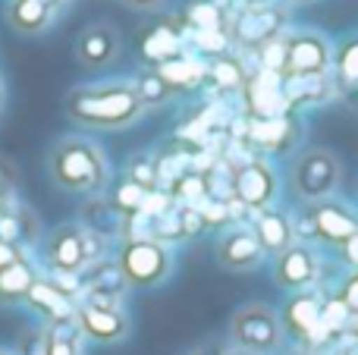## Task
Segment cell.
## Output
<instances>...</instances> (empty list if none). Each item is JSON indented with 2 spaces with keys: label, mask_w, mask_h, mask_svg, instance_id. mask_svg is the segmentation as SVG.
<instances>
[{
  "label": "cell",
  "mask_w": 358,
  "mask_h": 355,
  "mask_svg": "<svg viewBox=\"0 0 358 355\" xmlns=\"http://www.w3.org/2000/svg\"><path fill=\"white\" fill-rule=\"evenodd\" d=\"M289 129H292V119L289 117H277V119H255L248 136H252L255 145L261 148H271V151H280L286 148V138H289Z\"/></svg>",
  "instance_id": "22"
},
{
  "label": "cell",
  "mask_w": 358,
  "mask_h": 355,
  "mask_svg": "<svg viewBox=\"0 0 358 355\" xmlns=\"http://www.w3.org/2000/svg\"><path fill=\"white\" fill-rule=\"evenodd\" d=\"M321 302L324 299L315 289H302V293L289 296L283 314H280L283 333L296 340L302 352H321L324 346H330V337L321 331Z\"/></svg>",
  "instance_id": "7"
},
{
  "label": "cell",
  "mask_w": 358,
  "mask_h": 355,
  "mask_svg": "<svg viewBox=\"0 0 358 355\" xmlns=\"http://www.w3.org/2000/svg\"><path fill=\"white\" fill-rule=\"evenodd\" d=\"M185 22L195 25V31H220L223 29V13L210 0H195L185 10Z\"/></svg>",
  "instance_id": "26"
},
{
  "label": "cell",
  "mask_w": 358,
  "mask_h": 355,
  "mask_svg": "<svg viewBox=\"0 0 358 355\" xmlns=\"http://www.w3.org/2000/svg\"><path fill=\"white\" fill-rule=\"evenodd\" d=\"M25 302L35 305L41 314H48L50 324H69V321H76V312H79L76 302L54 280H35V287L29 289Z\"/></svg>",
  "instance_id": "18"
},
{
  "label": "cell",
  "mask_w": 358,
  "mask_h": 355,
  "mask_svg": "<svg viewBox=\"0 0 358 355\" xmlns=\"http://www.w3.org/2000/svg\"><path fill=\"white\" fill-rule=\"evenodd\" d=\"M214 252H217V264L227 270H236V274L258 270L267 258V252L261 249L255 230L252 226H242V224H233L229 230H223Z\"/></svg>",
  "instance_id": "10"
},
{
  "label": "cell",
  "mask_w": 358,
  "mask_h": 355,
  "mask_svg": "<svg viewBox=\"0 0 358 355\" xmlns=\"http://www.w3.org/2000/svg\"><path fill=\"white\" fill-rule=\"evenodd\" d=\"M346 337H349V343H352V349H358V318L349 321V331H346Z\"/></svg>",
  "instance_id": "35"
},
{
  "label": "cell",
  "mask_w": 358,
  "mask_h": 355,
  "mask_svg": "<svg viewBox=\"0 0 358 355\" xmlns=\"http://www.w3.org/2000/svg\"><path fill=\"white\" fill-rule=\"evenodd\" d=\"M343 258H346L349 264H352V270H358V236L349 239L346 245H343Z\"/></svg>",
  "instance_id": "33"
},
{
  "label": "cell",
  "mask_w": 358,
  "mask_h": 355,
  "mask_svg": "<svg viewBox=\"0 0 358 355\" xmlns=\"http://www.w3.org/2000/svg\"><path fill=\"white\" fill-rule=\"evenodd\" d=\"M343 182V164L334 151L327 148H305L292 157L289 167V189L299 201L317 205L340 192Z\"/></svg>",
  "instance_id": "3"
},
{
  "label": "cell",
  "mask_w": 358,
  "mask_h": 355,
  "mask_svg": "<svg viewBox=\"0 0 358 355\" xmlns=\"http://www.w3.org/2000/svg\"><path fill=\"white\" fill-rule=\"evenodd\" d=\"M255 236H258L261 249L267 255L277 258L280 252H286L289 245H296V230H292V217L277 208H267V211L255 214V224H252Z\"/></svg>",
  "instance_id": "17"
},
{
  "label": "cell",
  "mask_w": 358,
  "mask_h": 355,
  "mask_svg": "<svg viewBox=\"0 0 358 355\" xmlns=\"http://www.w3.org/2000/svg\"><path fill=\"white\" fill-rule=\"evenodd\" d=\"M334 63L330 41L321 31H283V75L317 79Z\"/></svg>",
  "instance_id": "8"
},
{
  "label": "cell",
  "mask_w": 358,
  "mask_h": 355,
  "mask_svg": "<svg viewBox=\"0 0 358 355\" xmlns=\"http://www.w3.org/2000/svg\"><path fill=\"white\" fill-rule=\"evenodd\" d=\"M336 296L346 302V308L352 312V318H358V270H349V274L343 277L340 293H336Z\"/></svg>",
  "instance_id": "31"
},
{
  "label": "cell",
  "mask_w": 358,
  "mask_h": 355,
  "mask_svg": "<svg viewBox=\"0 0 358 355\" xmlns=\"http://www.w3.org/2000/svg\"><path fill=\"white\" fill-rule=\"evenodd\" d=\"M223 355H252V352H242V349H233V352H223Z\"/></svg>",
  "instance_id": "38"
},
{
  "label": "cell",
  "mask_w": 358,
  "mask_h": 355,
  "mask_svg": "<svg viewBox=\"0 0 358 355\" xmlns=\"http://www.w3.org/2000/svg\"><path fill=\"white\" fill-rule=\"evenodd\" d=\"M117 268L126 287L151 289L161 287L173 274V252H170V245L155 242V239H126L120 245Z\"/></svg>",
  "instance_id": "4"
},
{
  "label": "cell",
  "mask_w": 358,
  "mask_h": 355,
  "mask_svg": "<svg viewBox=\"0 0 358 355\" xmlns=\"http://www.w3.org/2000/svg\"><path fill=\"white\" fill-rule=\"evenodd\" d=\"M286 13L277 6H245L233 19V38L242 44H258L264 48L267 41L283 35Z\"/></svg>",
  "instance_id": "14"
},
{
  "label": "cell",
  "mask_w": 358,
  "mask_h": 355,
  "mask_svg": "<svg viewBox=\"0 0 358 355\" xmlns=\"http://www.w3.org/2000/svg\"><path fill=\"white\" fill-rule=\"evenodd\" d=\"M54 0H10L6 3V22L19 35H41L50 25Z\"/></svg>",
  "instance_id": "19"
},
{
  "label": "cell",
  "mask_w": 358,
  "mask_h": 355,
  "mask_svg": "<svg viewBox=\"0 0 358 355\" xmlns=\"http://www.w3.org/2000/svg\"><path fill=\"white\" fill-rule=\"evenodd\" d=\"M126 6H132V10H157V6H164V0H123Z\"/></svg>",
  "instance_id": "34"
},
{
  "label": "cell",
  "mask_w": 358,
  "mask_h": 355,
  "mask_svg": "<svg viewBox=\"0 0 358 355\" xmlns=\"http://www.w3.org/2000/svg\"><path fill=\"white\" fill-rule=\"evenodd\" d=\"M0 355H10V352H3V349H0Z\"/></svg>",
  "instance_id": "39"
},
{
  "label": "cell",
  "mask_w": 358,
  "mask_h": 355,
  "mask_svg": "<svg viewBox=\"0 0 358 355\" xmlns=\"http://www.w3.org/2000/svg\"><path fill=\"white\" fill-rule=\"evenodd\" d=\"M145 189H138L136 182H129V180H123L117 189H113V198H110V205L117 208L123 217H132V214H138L142 211V205H145Z\"/></svg>",
  "instance_id": "29"
},
{
  "label": "cell",
  "mask_w": 358,
  "mask_h": 355,
  "mask_svg": "<svg viewBox=\"0 0 358 355\" xmlns=\"http://www.w3.org/2000/svg\"><path fill=\"white\" fill-rule=\"evenodd\" d=\"M25 355H48V331L44 333H31L29 340H25Z\"/></svg>",
  "instance_id": "32"
},
{
  "label": "cell",
  "mask_w": 358,
  "mask_h": 355,
  "mask_svg": "<svg viewBox=\"0 0 358 355\" xmlns=\"http://www.w3.org/2000/svg\"><path fill=\"white\" fill-rule=\"evenodd\" d=\"M35 270H31L29 261L22 258H13L10 264L0 268V302L3 305H13V302H22L29 296V289L35 287Z\"/></svg>",
  "instance_id": "20"
},
{
  "label": "cell",
  "mask_w": 358,
  "mask_h": 355,
  "mask_svg": "<svg viewBox=\"0 0 358 355\" xmlns=\"http://www.w3.org/2000/svg\"><path fill=\"white\" fill-rule=\"evenodd\" d=\"M277 195V170L264 157H248L242 164H233V201H239L245 211H267V208H273Z\"/></svg>",
  "instance_id": "9"
},
{
  "label": "cell",
  "mask_w": 358,
  "mask_h": 355,
  "mask_svg": "<svg viewBox=\"0 0 358 355\" xmlns=\"http://www.w3.org/2000/svg\"><path fill=\"white\" fill-rule=\"evenodd\" d=\"M120 50H123V38H120L117 25L110 22H92L76 38V60L85 69L110 66V63H117Z\"/></svg>",
  "instance_id": "13"
},
{
  "label": "cell",
  "mask_w": 358,
  "mask_h": 355,
  "mask_svg": "<svg viewBox=\"0 0 358 355\" xmlns=\"http://www.w3.org/2000/svg\"><path fill=\"white\" fill-rule=\"evenodd\" d=\"M48 170L57 186L76 195H94L110 180V164H107L101 145H94L92 138L82 136L60 138L50 148Z\"/></svg>",
  "instance_id": "2"
},
{
  "label": "cell",
  "mask_w": 358,
  "mask_h": 355,
  "mask_svg": "<svg viewBox=\"0 0 358 355\" xmlns=\"http://www.w3.org/2000/svg\"><path fill=\"white\" fill-rule=\"evenodd\" d=\"M0 220H3V214H0Z\"/></svg>",
  "instance_id": "41"
},
{
  "label": "cell",
  "mask_w": 358,
  "mask_h": 355,
  "mask_svg": "<svg viewBox=\"0 0 358 355\" xmlns=\"http://www.w3.org/2000/svg\"><path fill=\"white\" fill-rule=\"evenodd\" d=\"M305 211H308L311 224H315V236L321 242L343 249L349 239L358 236V214L352 208L340 205V201L327 198V201H317V205H308Z\"/></svg>",
  "instance_id": "12"
},
{
  "label": "cell",
  "mask_w": 358,
  "mask_h": 355,
  "mask_svg": "<svg viewBox=\"0 0 358 355\" xmlns=\"http://www.w3.org/2000/svg\"><path fill=\"white\" fill-rule=\"evenodd\" d=\"M66 117L85 129H126L142 119L145 107L138 101L136 82H92L79 85L63 101Z\"/></svg>",
  "instance_id": "1"
},
{
  "label": "cell",
  "mask_w": 358,
  "mask_h": 355,
  "mask_svg": "<svg viewBox=\"0 0 358 355\" xmlns=\"http://www.w3.org/2000/svg\"><path fill=\"white\" fill-rule=\"evenodd\" d=\"M317 277H321V258L311 252L305 242L289 245L273 258V283L286 293H302V289H315Z\"/></svg>",
  "instance_id": "11"
},
{
  "label": "cell",
  "mask_w": 358,
  "mask_h": 355,
  "mask_svg": "<svg viewBox=\"0 0 358 355\" xmlns=\"http://www.w3.org/2000/svg\"><path fill=\"white\" fill-rule=\"evenodd\" d=\"M76 324H79L82 337L94 340V343H120V340L129 337V318L120 308L79 305Z\"/></svg>",
  "instance_id": "16"
},
{
  "label": "cell",
  "mask_w": 358,
  "mask_h": 355,
  "mask_svg": "<svg viewBox=\"0 0 358 355\" xmlns=\"http://www.w3.org/2000/svg\"><path fill=\"white\" fill-rule=\"evenodd\" d=\"M185 355H223V352H208V349H195V352H185Z\"/></svg>",
  "instance_id": "36"
},
{
  "label": "cell",
  "mask_w": 358,
  "mask_h": 355,
  "mask_svg": "<svg viewBox=\"0 0 358 355\" xmlns=\"http://www.w3.org/2000/svg\"><path fill=\"white\" fill-rule=\"evenodd\" d=\"M79 324L69 321V324H50L48 327V355H82L79 346Z\"/></svg>",
  "instance_id": "25"
},
{
  "label": "cell",
  "mask_w": 358,
  "mask_h": 355,
  "mask_svg": "<svg viewBox=\"0 0 358 355\" xmlns=\"http://www.w3.org/2000/svg\"><path fill=\"white\" fill-rule=\"evenodd\" d=\"M349 321H352V312L346 308V302H343L340 296H330V299L321 302V331L330 337V343L346 337Z\"/></svg>",
  "instance_id": "24"
},
{
  "label": "cell",
  "mask_w": 358,
  "mask_h": 355,
  "mask_svg": "<svg viewBox=\"0 0 358 355\" xmlns=\"http://www.w3.org/2000/svg\"><path fill=\"white\" fill-rule=\"evenodd\" d=\"M245 98H248V107H252L255 119H277V117H286L292 107L289 101V92H286V75L280 73H264L258 75L255 82L245 85Z\"/></svg>",
  "instance_id": "15"
},
{
  "label": "cell",
  "mask_w": 358,
  "mask_h": 355,
  "mask_svg": "<svg viewBox=\"0 0 358 355\" xmlns=\"http://www.w3.org/2000/svg\"><path fill=\"white\" fill-rule=\"evenodd\" d=\"M334 355H358V352H355V349H336Z\"/></svg>",
  "instance_id": "37"
},
{
  "label": "cell",
  "mask_w": 358,
  "mask_h": 355,
  "mask_svg": "<svg viewBox=\"0 0 358 355\" xmlns=\"http://www.w3.org/2000/svg\"><path fill=\"white\" fill-rule=\"evenodd\" d=\"M355 192H358V182H355Z\"/></svg>",
  "instance_id": "40"
},
{
  "label": "cell",
  "mask_w": 358,
  "mask_h": 355,
  "mask_svg": "<svg viewBox=\"0 0 358 355\" xmlns=\"http://www.w3.org/2000/svg\"><path fill=\"white\" fill-rule=\"evenodd\" d=\"M334 66H336V75H340L346 85H358V35L346 38V41L336 48Z\"/></svg>",
  "instance_id": "27"
},
{
  "label": "cell",
  "mask_w": 358,
  "mask_h": 355,
  "mask_svg": "<svg viewBox=\"0 0 358 355\" xmlns=\"http://www.w3.org/2000/svg\"><path fill=\"white\" fill-rule=\"evenodd\" d=\"M179 48H182V41H179V31H173L170 25H157V29L148 31V38H145V57H148L151 63H157V66L176 60Z\"/></svg>",
  "instance_id": "21"
},
{
  "label": "cell",
  "mask_w": 358,
  "mask_h": 355,
  "mask_svg": "<svg viewBox=\"0 0 358 355\" xmlns=\"http://www.w3.org/2000/svg\"><path fill=\"white\" fill-rule=\"evenodd\" d=\"M101 255V236L85 226L63 224L48 236V261L57 274H82Z\"/></svg>",
  "instance_id": "6"
},
{
  "label": "cell",
  "mask_w": 358,
  "mask_h": 355,
  "mask_svg": "<svg viewBox=\"0 0 358 355\" xmlns=\"http://www.w3.org/2000/svg\"><path fill=\"white\" fill-rule=\"evenodd\" d=\"M208 75L214 79V85H220V88H242L245 85V73H242V66H239V60H233V57H217L214 63H210V69H208Z\"/></svg>",
  "instance_id": "28"
},
{
  "label": "cell",
  "mask_w": 358,
  "mask_h": 355,
  "mask_svg": "<svg viewBox=\"0 0 358 355\" xmlns=\"http://www.w3.org/2000/svg\"><path fill=\"white\" fill-rule=\"evenodd\" d=\"M229 340H233L236 349L252 352V355H273L283 349L286 333L280 324V314L271 305H242L239 312L229 321Z\"/></svg>",
  "instance_id": "5"
},
{
  "label": "cell",
  "mask_w": 358,
  "mask_h": 355,
  "mask_svg": "<svg viewBox=\"0 0 358 355\" xmlns=\"http://www.w3.org/2000/svg\"><path fill=\"white\" fill-rule=\"evenodd\" d=\"M136 92H138V101H142V107L148 110V107H161L167 104L170 98H173V85H170L167 79H164L157 69H148V73H142L136 79Z\"/></svg>",
  "instance_id": "23"
},
{
  "label": "cell",
  "mask_w": 358,
  "mask_h": 355,
  "mask_svg": "<svg viewBox=\"0 0 358 355\" xmlns=\"http://www.w3.org/2000/svg\"><path fill=\"white\" fill-rule=\"evenodd\" d=\"M126 180L136 182V186L145 189V192H155L157 189V161L148 154L132 157L129 167H126Z\"/></svg>",
  "instance_id": "30"
}]
</instances>
